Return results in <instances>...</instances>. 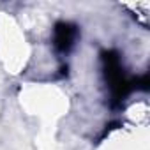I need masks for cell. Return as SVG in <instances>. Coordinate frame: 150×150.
<instances>
[{
    "label": "cell",
    "mask_w": 150,
    "mask_h": 150,
    "mask_svg": "<svg viewBox=\"0 0 150 150\" xmlns=\"http://www.w3.org/2000/svg\"><path fill=\"white\" fill-rule=\"evenodd\" d=\"M101 62H103V74L111 96V104L120 106L129 97V94L134 92V78L127 76L120 55L115 50H104L101 53Z\"/></svg>",
    "instance_id": "6da1fadb"
},
{
    "label": "cell",
    "mask_w": 150,
    "mask_h": 150,
    "mask_svg": "<svg viewBox=\"0 0 150 150\" xmlns=\"http://www.w3.org/2000/svg\"><path fill=\"white\" fill-rule=\"evenodd\" d=\"M78 37V27L69 21H58L53 28V46L58 53H67L72 50Z\"/></svg>",
    "instance_id": "7a4b0ae2"
},
{
    "label": "cell",
    "mask_w": 150,
    "mask_h": 150,
    "mask_svg": "<svg viewBox=\"0 0 150 150\" xmlns=\"http://www.w3.org/2000/svg\"><path fill=\"white\" fill-rule=\"evenodd\" d=\"M150 81H148V74H141V76H136L134 78V90H141V92H146L150 87Z\"/></svg>",
    "instance_id": "3957f363"
}]
</instances>
